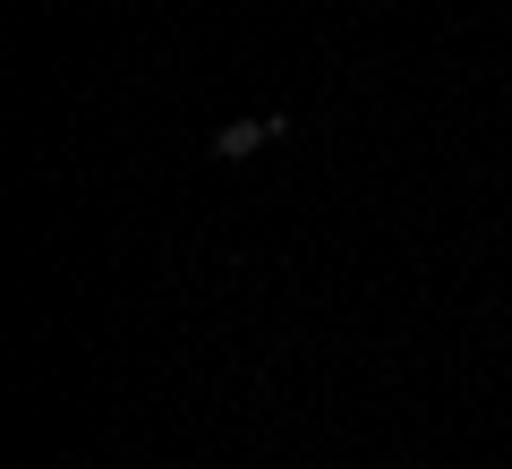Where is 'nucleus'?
<instances>
[{
	"mask_svg": "<svg viewBox=\"0 0 512 469\" xmlns=\"http://www.w3.org/2000/svg\"><path fill=\"white\" fill-rule=\"evenodd\" d=\"M282 137V120H231V128H214V154L222 163H248L256 145H274Z\"/></svg>",
	"mask_w": 512,
	"mask_h": 469,
	"instance_id": "obj_1",
	"label": "nucleus"
}]
</instances>
